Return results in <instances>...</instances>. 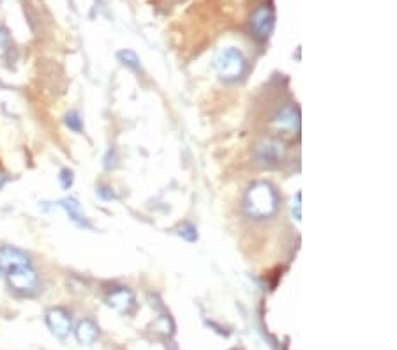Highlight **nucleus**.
I'll return each instance as SVG.
<instances>
[{
  "instance_id": "obj_17",
  "label": "nucleus",
  "mask_w": 397,
  "mask_h": 350,
  "mask_svg": "<svg viewBox=\"0 0 397 350\" xmlns=\"http://www.w3.org/2000/svg\"><path fill=\"white\" fill-rule=\"evenodd\" d=\"M300 197L302 195L297 193V197L293 198V204H292V212H293V218L297 219V221H300Z\"/></svg>"
},
{
  "instance_id": "obj_10",
  "label": "nucleus",
  "mask_w": 397,
  "mask_h": 350,
  "mask_svg": "<svg viewBox=\"0 0 397 350\" xmlns=\"http://www.w3.org/2000/svg\"><path fill=\"white\" fill-rule=\"evenodd\" d=\"M74 336L82 345H92L99 336L98 324L92 318H84V320L78 322V325H76Z\"/></svg>"
},
{
  "instance_id": "obj_11",
  "label": "nucleus",
  "mask_w": 397,
  "mask_h": 350,
  "mask_svg": "<svg viewBox=\"0 0 397 350\" xmlns=\"http://www.w3.org/2000/svg\"><path fill=\"white\" fill-rule=\"evenodd\" d=\"M60 207L67 212V216L71 218L72 223H76L78 226H85V228H91V223H89L87 216H85L84 209L78 204L76 198H64L60 200Z\"/></svg>"
},
{
  "instance_id": "obj_5",
  "label": "nucleus",
  "mask_w": 397,
  "mask_h": 350,
  "mask_svg": "<svg viewBox=\"0 0 397 350\" xmlns=\"http://www.w3.org/2000/svg\"><path fill=\"white\" fill-rule=\"evenodd\" d=\"M258 163L263 167L274 168L285 161V145L278 140H265L256 149Z\"/></svg>"
},
{
  "instance_id": "obj_3",
  "label": "nucleus",
  "mask_w": 397,
  "mask_h": 350,
  "mask_svg": "<svg viewBox=\"0 0 397 350\" xmlns=\"http://www.w3.org/2000/svg\"><path fill=\"white\" fill-rule=\"evenodd\" d=\"M9 287L20 296H32L39 288V276L30 266L8 271Z\"/></svg>"
},
{
  "instance_id": "obj_13",
  "label": "nucleus",
  "mask_w": 397,
  "mask_h": 350,
  "mask_svg": "<svg viewBox=\"0 0 397 350\" xmlns=\"http://www.w3.org/2000/svg\"><path fill=\"white\" fill-rule=\"evenodd\" d=\"M178 235H181V238H184L186 241H189V242H195L196 239H198L196 228L193 225H189V223H184V225L181 226V230H178Z\"/></svg>"
},
{
  "instance_id": "obj_7",
  "label": "nucleus",
  "mask_w": 397,
  "mask_h": 350,
  "mask_svg": "<svg viewBox=\"0 0 397 350\" xmlns=\"http://www.w3.org/2000/svg\"><path fill=\"white\" fill-rule=\"evenodd\" d=\"M106 303H108L113 310L119 311V313H124V315L131 313V311L134 310V306H136L134 294L124 287H119V288H115V290L110 292L108 296H106Z\"/></svg>"
},
{
  "instance_id": "obj_15",
  "label": "nucleus",
  "mask_w": 397,
  "mask_h": 350,
  "mask_svg": "<svg viewBox=\"0 0 397 350\" xmlns=\"http://www.w3.org/2000/svg\"><path fill=\"white\" fill-rule=\"evenodd\" d=\"M58 179H60V184L64 190H69V188L72 186V181H74V175H72L71 170H67V168H64V170L60 171V175H58Z\"/></svg>"
},
{
  "instance_id": "obj_20",
  "label": "nucleus",
  "mask_w": 397,
  "mask_h": 350,
  "mask_svg": "<svg viewBox=\"0 0 397 350\" xmlns=\"http://www.w3.org/2000/svg\"><path fill=\"white\" fill-rule=\"evenodd\" d=\"M2 273H4V271H2V267H0V276H2Z\"/></svg>"
},
{
  "instance_id": "obj_12",
  "label": "nucleus",
  "mask_w": 397,
  "mask_h": 350,
  "mask_svg": "<svg viewBox=\"0 0 397 350\" xmlns=\"http://www.w3.org/2000/svg\"><path fill=\"white\" fill-rule=\"evenodd\" d=\"M119 58L122 60L124 66L131 67L133 71H140V60H138V57L134 51H131V50L119 51Z\"/></svg>"
},
{
  "instance_id": "obj_14",
  "label": "nucleus",
  "mask_w": 397,
  "mask_h": 350,
  "mask_svg": "<svg viewBox=\"0 0 397 350\" xmlns=\"http://www.w3.org/2000/svg\"><path fill=\"white\" fill-rule=\"evenodd\" d=\"M65 126H67L69 129H72V131L79 133L82 131V119H79V115L76 112H71L65 115Z\"/></svg>"
},
{
  "instance_id": "obj_18",
  "label": "nucleus",
  "mask_w": 397,
  "mask_h": 350,
  "mask_svg": "<svg viewBox=\"0 0 397 350\" xmlns=\"http://www.w3.org/2000/svg\"><path fill=\"white\" fill-rule=\"evenodd\" d=\"M99 193V197L101 198H105V200H112V198H115V193H113L110 188H101V190L98 191Z\"/></svg>"
},
{
  "instance_id": "obj_2",
  "label": "nucleus",
  "mask_w": 397,
  "mask_h": 350,
  "mask_svg": "<svg viewBox=\"0 0 397 350\" xmlns=\"http://www.w3.org/2000/svg\"><path fill=\"white\" fill-rule=\"evenodd\" d=\"M214 67L223 80L235 82L246 71V57L237 48H223L214 58Z\"/></svg>"
},
{
  "instance_id": "obj_8",
  "label": "nucleus",
  "mask_w": 397,
  "mask_h": 350,
  "mask_svg": "<svg viewBox=\"0 0 397 350\" xmlns=\"http://www.w3.org/2000/svg\"><path fill=\"white\" fill-rule=\"evenodd\" d=\"M30 266V257L23 249L15 248V246H4L0 248V267L2 271H13L18 267Z\"/></svg>"
},
{
  "instance_id": "obj_9",
  "label": "nucleus",
  "mask_w": 397,
  "mask_h": 350,
  "mask_svg": "<svg viewBox=\"0 0 397 350\" xmlns=\"http://www.w3.org/2000/svg\"><path fill=\"white\" fill-rule=\"evenodd\" d=\"M299 124H300L299 110L292 105L285 106L274 119V126L279 129V131L295 133L297 129H299Z\"/></svg>"
},
{
  "instance_id": "obj_1",
  "label": "nucleus",
  "mask_w": 397,
  "mask_h": 350,
  "mask_svg": "<svg viewBox=\"0 0 397 350\" xmlns=\"http://www.w3.org/2000/svg\"><path fill=\"white\" fill-rule=\"evenodd\" d=\"M244 205H246V211L251 218H271V216H274L275 211H278V191L268 183H254L253 186L247 190Z\"/></svg>"
},
{
  "instance_id": "obj_16",
  "label": "nucleus",
  "mask_w": 397,
  "mask_h": 350,
  "mask_svg": "<svg viewBox=\"0 0 397 350\" xmlns=\"http://www.w3.org/2000/svg\"><path fill=\"white\" fill-rule=\"evenodd\" d=\"M9 48V34L4 27L0 25V55L6 53Z\"/></svg>"
},
{
  "instance_id": "obj_6",
  "label": "nucleus",
  "mask_w": 397,
  "mask_h": 350,
  "mask_svg": "<svg viewBox=\"0 0 397 350\" xmlns=\"http://www.w3.org/2000/svg\"><path fill=\"white\" fill-rule=\"evenodd\" d=\"M46 324L50 328V331L60 339L67 338L72 328L71 317H69V313L64 308H51L46 313Z\"/></svg>"
},
{
  "instance_id": "obj_19",
  "label": "nucleus",
  "mask_w": 397,
  "mask_h": 350,
  "mask_svg": "<svg viewBox=\"0 0 397 350\" xmlns=\"http://www.w3.org/2000/svg\"><path fill=\"white\" fill-rule=\"evenodd\" d=\"M6 184V177L2 174H0V190H2V186Z\"/></svg>"
},
{
  "instance_id": "obj_4",
  "label": "nucleus",
  "mask_w": 397,
  "mask_h": 350,
  "mask_svg": "<svg viewBox=\"0 0 397 350\" xmlns=\"http://www.w3.org/2000/svg\"><path fill=\"white\" fill-rule=\"evenodd\" d=\"M274 23H275V15L272 6L263 4L253 13L251 16V29H253L254 36L258 37L260 41H265L274 30Z\"/></svg>"
}]
</instances>
